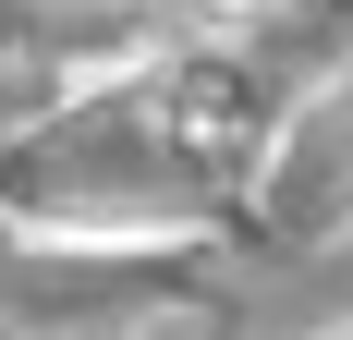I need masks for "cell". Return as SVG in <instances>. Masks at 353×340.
Masks as SVG:
<instances>
[{"instance_id": "1", "label": "cell", "mask_w": 353, "mask_h": 340, "mask_svg": "<svg viewBox=\"0 0 353 340\" xmlns=\"http://www.w3.org/2000/svg\"><path fill=\"white\" fill-rule=\"evenodd\" d=\"M183 12H208V25H256L268 0H183Z\"/></svg>"}]
</instances>
